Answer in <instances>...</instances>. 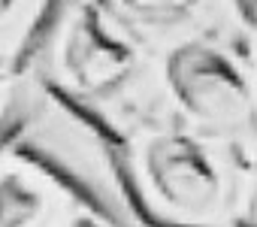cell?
<instances>
[{
    "mask_svg": "<svg viewBox=\"0 0 257 227\" xmlns=\"http://www.w3.org/2000/svg\"><path fill=\"white\" fill-rule=\"evenodd\" d=\"M55 0H0V64L22 67Z\"/></svg>",
    "mask_w": 257,
    "mask_h": 227,
    "instance_id": "obj_7",
    "label": "cell"
},
{
    "mask_svg": "<svg viewBox=\"0 0 257 227\" xmlns=\"http://www.w3.org/2000/svg\"><path fill=\"white\" fill-rule=\"evenodd\" d=\"M91 4L118 13L152 43L212 28V0H91Z\"/></svg>",
    "mask_w": 257,
    "mask_h": 227,
    "instance_id": "obj_6",
    "label": "cell"
},
{
    "mask_svg": "<svg viewBox=\"0 0 257 227\" xmlns=\"http://www.w3.org/2000/svg\"><path fill=\"white\" fill-rule=\"evenodd\" d=\"M73 194L13 140L0 149V227H55Z\"/></svg>",
    "mask_w": 257,
    "mask_h": 227,
    "instance_id": "obj_5",
    "label": "cell"
},
{
    "mask_svg": "<svg viewBox=\"0 0 257 227\" xmlns=\"http://www.w3.org/2000/svg\"><path fill=\"white\" fill-rule=\"evenodd\" d=\"M115 143L131 191L155 227H242L251 158L236 146L170 128Z\"/></svg>",
    "mask_w": 257,
    "mask_h": 227,
    "instance_id": "obj_3",
    "label": "cell"
},
{
    "mask_svg": "<svg viewBox=\"0 0 257 227\" xmlns=\"http://www.w3.org/2000/svg\"><path fill=\"white\" fill-rule=\"evenodd\" d=\"M13 143L37 164H43L76 200L97 209L112 224L155 227L143 215L131 191L115 137H109L97 122L46 91L37 79Z\"/></svg>",
    "mask_w": 257,
    "mask_h": 227,
    "instance_id": "obj_4",
    "label": "cell"
},
{
    "mask_svg": "<svg viewBox=\"0 0 257 227\" xmlns=\"http://www.w3.org/2000/svg\"><path fill=\"white\" fill-rule=\"evenodd\" d=\"M242 227H257V158L248 170V194H245V221Z\"/></svg>",
    "mask_w": 257,
    "mask_h": 227,
    "instance_id": "obj_11",
    "label": "cell"
},
{
    "mask_svg": "<svg viewBox=\"0 0 257 227\" xmlns=\"http://www.w3.org/2000/svg\"><path fill=\"white\" fill-rule=\"evenodd\" d=\"M34 94V79L25 67L0 64V149H4L16 128L25 119V109Z\"/></svg>",
    "mask_w": 257,
    "mask_h": 227,
    "instance_id": "obj_9",
    "label": "cell"
},
{
    "mask_svg": "<svg viewBox=\"0 0 257 227\" xmlns=\"http://www.w3.org/2000/svg\"><path fill=\"white\" fill-rule=\"evenodd\" d=\"M170 128L221 140L257 158L254 58L212 28L152 43L140 82L131 134Z\"/></svg>",
    "mask_w": 257,
    "mask_h": 227,
    "instance_id": "obj_1",
    "label": "cell"
},
{
    "mask_svg": "<svg viewBox=\"0 0 257 227\" xmlns=\"http://www.w3.org/2000/svg\"><path fill=\"white\" fill-rule=\"evenodd\" d=\"M55 227H118V224H112L106 215H100L97 209H91L73 197L67 203V209L61 212V218L55 221Z\"/></svg>",
    "mask_w": 257,
    "mask_h": 227,
    "instance_id": "obj_10",
    "label": "cell"
},
{
    "mask_svg": "<svg viewBox=\"0 0 257 227\" xmlns=\"http://www.w3.org/2000/svg\"><path fill=\"white\" fill-rule=\"evenodd\" d=\"M254 76H257V58H254Z\"/></svg>",
    "mask_w": 257,
    "mask_h": 227,
    "instance_id": "obj_12",
    "label": "cell"
},
{
    "mask_svg": "<svg viewBox=\"0 0 257 227\" xmlns=\"http://www.w3.org/2000/svg\"><path fill=\"white\" fill-rule=\"evenodd\" d=\"M149 58L152 40L118 13L91 0H55L22 67L46 91L121 140L131 134Z\"/></svg>",
    "mask_w": 257,
    "mask_h": 227,
    "instance_id": "obj_2",
    "label": "cell"
},
{
    "mask_svg": "<svg viewBox=\"0 0 257 227\" xmlns=\"http://www.w3.org/2000/svg\"><path fill=\"white\" fill-rule=\"evenodd\" d=\"M212 31L257 58V0H212Z\"/></svg>",
    "mask_w": 257,
    "mask_h": 227,
    "instance_id": "obj_8",
    "label": "cell"
}]
</instances>
